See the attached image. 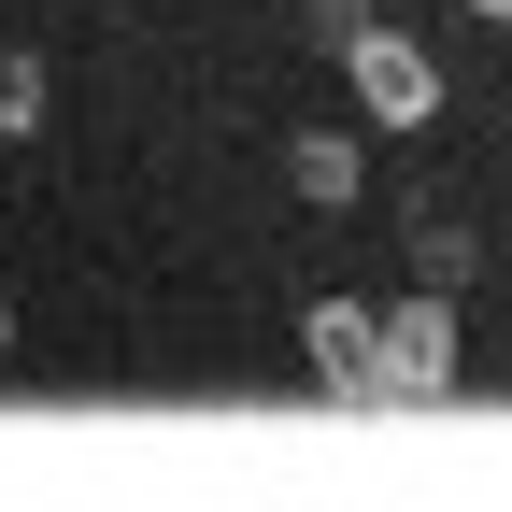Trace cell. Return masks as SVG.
Segmentation results:
<instances>
[{
    "mask_svg": "<svg viewBox=\"0 0 512 512\" xmlns=\"http://www.w3.org/2000/svg\"><path fill=\"white\" fill-rule=\"evenodd\" d=\"M470 15H484V29H512V0H470Z\"/></svg>",
    "mask_w": 512,
    "mask_h": 512,
    "instance_id": "obj_6",
    "label": "cell"
},
{
    "mask_svg": "<svg viewBox=\"0 0 512 512\" xmlns=\"http://www.w3.org/2000/svg\"><path fill=\"white\" fill-rule=\"evenodd\" d=\"M0 342H15V299H0Z\"/></svg>",
    "mask_w": 512,
    "mask_h": 512,
    "instance_id": "obj_7",
    "label": "cell"
},
{
    "mask_svg": "<svg viewBox=\"0 0 512 512\" xmlns=\"http://www.w3.org/2000/svg\"><path fill=\"white\" fill-rule=\"evenodd\" d=\"M342 86H356V114H370V128H427L441 100H456V86H441V57H427V43H399L384 15L342 43Z\"/></svg>",
    "mask_w": 512,
    "mask_h": 512,
    "instance_id": "obj_1",
    "label": "cell"
},
{
    "mask_svg": "<svg viewBox=\"0 0 512 512\" xmlns=\"http://www.w3.org/2000/svg\"><path fill=\"white\" fill-rule=\"evenodd\" d=\"M0 128H15V143L43 128V57H0Z\"/></svg>",
    "mask_w": 512,
    "mask_h": 512,
    "instance_id": "obj_5",
    "label": "cell"
},
{
    "mask_svg": "<svg viewBox=\"0 0 512 512\" xmlns=\"http://www.w3.org/2000/svg\"><path fill=\"white\" fill-rule=\"evenodd\" d=\"M299 342H313V370H328L342 399H384V313H356V299H313V313H299Z\"/></svg>",
    "mask_w": 512,
    "mask_h": 512,
    "instance_id": "obj_3",
    "label": "cell"
},
{
    "mask_svg": "<svg viewBox=\"0 0 512 512\" xmlns=\"http://www.w3.org/2000/svg\"><path fill=\"white\" fill-rule=\"evenodd\" d=\"M441 384H456V313L413 285L399 313H384V399H441Z\"/></svg>",
    "mask_w": 512,
    "mask_h": 512,
    "instance_id": "obj_2",
    "label": "cell"
},
{
    "mask_svg": "<svg viewBox=\"0 0 512 512\" xmlns=\"http://www.w3.org/2000/svg\"><path fill=\"white\" fill-rule=\"evenodd\" d=\"M299 185H313V200H356V143H342V128H313V143H299Z\"/></svg>",
    "mask_w": 512,
    "mask_h": 512,
    "instance_id": "obj_4",
    "label": "cell"
}]
</instances>
